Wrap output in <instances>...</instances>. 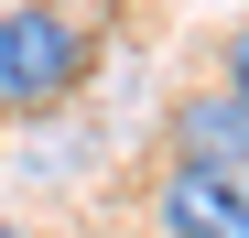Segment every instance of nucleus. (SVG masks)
I'll list each match as a JSON object with an SVG mask.
<instances>
[{"label": "nucleus", "instance_id": "nucleus-1", "mask_svg": "<svg viewBox=\"0 0 249 238\" xmlns=\"http://www.w3.org/2000/svg\"><path fill=\"white\" fill-rule=\"evenodd\" d=\"M98 76V11L76 0H11L0 11V119H44Z\"/></svg>", "mask_w": 249, "mask_h": 238}, {"label": "nucleus", "instance_id": "nucleus-3", "mask_svg": "<svg viewBox=\"0 0 249 238\" xmlns=\"http://www.w3.org/2000/svg\"><path fill=\"white\" fill-rule=\"evenodd\" d=\"M162 141H174V163H206V173H249V98H238V87H195V98H174Z\"/></svg>", "mask_w": 249, "mask_h": 238}, {"label": "nucleus", "instance_id": "nucleus-5", "mask_svg": "<svg viewBox=\"0 0 249 238\" xmlns=\"http://www.w3.org/2000/svg\"><path fill=\"white\" fill-rule=\"evenodd\" d=\"M0 238H33V227H0Z\"/></svg>", "mask_w": 249, "mask_h": 238}, {"label": "nucleus", "instance_id": "nucleus-4", "mask_svg": "<svg viewBox=\"0 0 249 238\" xmlns=\"http://www.w3.org/2000/svg\"><path fill=\"white\" fill-rule=\"evenodd\" d=\"M217 87H238V98H249V33H228V54H217Z\"/></svg>", "mask_w": 249, "mask_h": 238}, {"label": "nucleus", "instance_id": "nucleus-2", "mask_svg": "<svg viewBox=\"0 0 249 238\" xmlns=\"http://www.w3.org/2000/svg\"><path fill=\"white\" fill-rule=\"evenodd\" d=\"M152 227H162V238H249V173L162 163V184H152Z\"/></svg>", "mask_w": 249, "mask_h": 238}]
</instances>
